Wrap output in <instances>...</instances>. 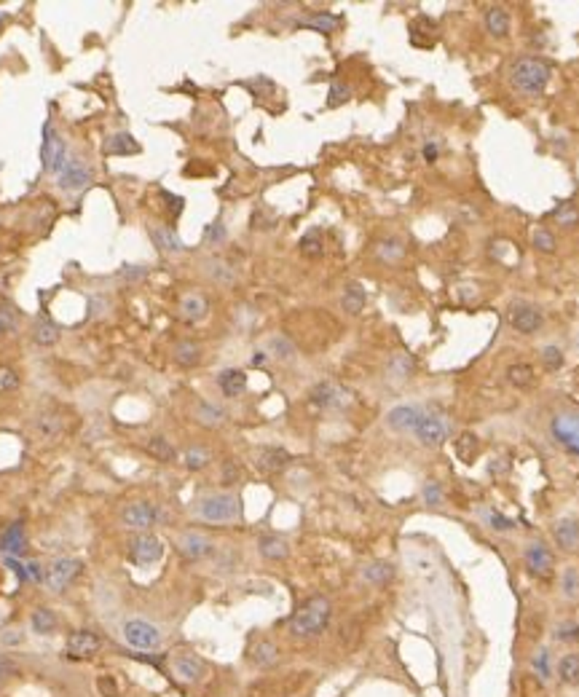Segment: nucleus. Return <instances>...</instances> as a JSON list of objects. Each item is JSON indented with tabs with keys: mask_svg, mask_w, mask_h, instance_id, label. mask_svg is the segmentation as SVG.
Masks as SVG:
<instances>
[{
	"mask_svg": "<svg viewBox=\"0 0 579 697\" xmlns=\"http://www.w3.org/2000/svg\"><path fill=\"white\" fill-rule=\"evenodd\" d=\"M330 614H333L330 601H328V598H322V595H314V598H309L303 607L290 617V633H292V636H298V638H312V636H319L322 630L328 628Z\"/></svg>",
	"mask_w": 579,
	"mask_h": 697,
	"instance_id": "obj_1",
	"label": "nucleus"
},
{
	"mask_svg": "<svg viewBox=\"0 0 579 697\" xmlns=\"http://www.w3.org/2000/svg\"><path fill=\"white\" fill-rule=\"evenodd\" d=\"M510 78H513L515 89H520L523 94H542L544 86L550 84V65L544 59L526 57V59H518L510 68Z\"/></svg>",
	"mask_w": 579,
	"mask_h": 697,
	"instance_id": "obj_2",
	"label": "nucleus"
},
{
	"mask_svg": "<svg viewBox=\"0 0 579 697\" xmlns=\"http://www.w3.org/2000/svg\"><path fill=\"white\" fill-rule=\"evenodd\" d=\"M199 515L209 523H228L242 515V502L234 494H212L201 499Z\"/></svg>",
	"mask_w": 579,
	"mask_h": 697,
	"instance_id": "obj_3",
	"label": "nucleus"
},
{
	"mask_svg": "<svg viewBox=\"0 0 579 697\" xmlns=\"http://www.w3.org/2000/svg\"><path fill=\"white\" fill-rule=\"evenodd\" d=\"M41 161H44V169L51 172V175H59L65 169L67 164V145L65 140L54 132L51 124L44 126V145H41Z\"/></svg>",
	"mask_w": 579,
	"mask_h": 697,
	"instance_id": "obj_4",
	"label": "nucleus"
},
{
	"mask_svg": "<svg viewBox=\"0 0 579 697\" xmlns=\"http://www.w3.org/2000/svg\"><path fill=\"white\" fill-rule=\"evenodd\" d=\"M124 638H126L129 647L145 652V649H156L158 641H161V633H158L156 625H151L145 620H129L124 625Z\"/></svg>",
	"mask_w": 579,
	"mask_h": 697,
	"instance_id": "obj_5",
	"label": "nucleus"
},
{
	"mask_svg": "<svg viewBox=\"0 0 579 697\" xmlns=\"http://www.w3.org/2000/svg\"><path fill=\"white\" fill-rule=\"evenodd\" d=\"M312 403L325 408V410H338V408H346V405L352 403V394L343 386H338V383L322 381L312 389Z\"/></svg>",
	"mask_w": 579,
	"mask_h": 697,
	"instance_id": "obj_6",
	"label": "nucleus"
},
{
	"mask_svg": "<svg viewBox=\"0 0 579 697\" xmlns=\"http://www.w3.org/2000/svg\"><path fill=\"white\" fill-rule=\"evenodd\" d=\"M81 571V561H75V558H59V561H54L48 566V571H46V587L48 590H54V593H59V590H65L70 582H73V577Z\"/></svg>",
	"mask_w": 579,
	"mask_h": 697,
	"instance_id": "obj_7",
	"label": "nucleus"
},
{
	"mask_svg": "<svg viewBox=\"0 0 579 697\" xmlns=\"http://www.w3.org/2000/svg\"><path fill=\"white\" fill-rule=\"evenodd\" d=\"M62 191H84L91 182V169L81 164V158H67L65 169L57 175Z\"/></svg>",
	"mask_w": 579,
	"mask_h": 697,
	"instance_id": "obj_8",
	"label": "nucleus"
},
{
	"mask_svg": "<svg viewBox=\"0 0 579 697\" xmlns=\"http://www.w3.org/2000/svg\"><path fill=\"white\" fill-rule=\"evenodd\" d=\"M129 555H132V561L140 563V566H151V563H156L158 558L164 555L161 540L145 531V534H140V537L132 542V550H129Z\"/></svg>",
	"mask_w": 579,
	"mask_h": 697,
	"instance_id": "obj_9",
	"label": "nucleus"
},
{
	"mask_svg": "<svg viewBox=\"0 0 579 697\" xmlns=\"http://www.w3.org/2000/svg\"><path fill=\"white\" fill-rule=\"evenodd\" d=\"M102 649V641L99 636H94L91 630H75L70 638H67V654L81 660V657H94V654Z\"/></svg>",
	"mask_w": 579,
	"mask_h": 697,
	"instance_id": "obj_10",
	"label": "nucleus"
},
{
	"mask_svg": "<svg viewBox=\"0 0 579 697\" xmlns=\"http://www.w3.org/2000/svg\"><path fill=\"white\" fill-rule=\"evenodd\" d=\"M510 322H513V327L518 333H536L539 330V325H542V314H539V309L534 306H529V303H515L513 312H510Z\"/></svg>",
	"mask_w": 579,
	"mask_h": 697,
	"instance_id": "obj_11",
	"label": "nucleus"
},
{
	"mask_svg": "<svg viewBox=\"0 0 579 697\" xmlns=\"http://www.w3.org/2000/svg\"><path fill=\"white\" fill-rule=\"evenodd\" d=\"M526 566H529V571L536 574V577H550L553 574V553L544 547V544H531L529 550H526Z\"/></svg>",
	"mask_w": 579,
	"mask_h": 697,
	"instance_id": "obj_12",
	"label": "nucleus"
},
{
	"mask_svg": "<svg viewBox=\"0 0 579 697\" xmlns=\"http://www.w3.org/2000/svg\"><path fill=\"white\" fill-rule=\"evenodd\" d=\"M419 419H421V410H419V408H413V405H397V408L389 410L386 424L395 429V432H413L416 424H419Z\"/></svg>",
	"mask_w": 579,
	"mask_h": 697,
	"instance_id": "obj_13",
	"label": "nucleus"
},
{
	"mask_svg": "<svg viewBox=\"0 0 579 697\" xmlns=\"http://www.w3.org/2000/svg\"><path fill=\"white\" fill-rule=\"evenodd\" d=\"M413 432H416V437L421 440L424 446H440L446 440V424L437 416H421Z\"/></svg>",
	"mask_w": 579,
	"mask_h": 697,
	"instance_id": "obj_14",
	"label": "nucleus"
},
{
	"mask_svg": "<svg viewBox=\"0 0 579 697\" xmlns=\"http://www.w3.org/2000/svg\"><path fill=\"white\" fill-rule=\"evenodd\" d=\"M180 553L188 558V561H199V558H207L212 553V542L207 540L204 534H196V531H188L180 537Z\"/></svg>",
	"mask_w": 579,
	"mask_h": 697,
	"instance_id": "obj_15",
	"label": "nucleus"
},
{
	"mask_svg": "<svg viewBox=\"0 0 579 697\" xmlns=\"http://www.w3.org/2000/svg\"><path fill=\"white\" fill-rule=\"evenodd\" d=\"M156 507L153 504H145V502H137L132 507H126L124 510V523L129 526V528H140V531H145V528H151L153 523H156Z\"/></svg>",
	"mask_w": 579,
	"mask_h": 697,
	"instance_id": "obj_16",
	"label": "nucleus"
},
{
	"mask_svg": "<svg viewBox=\"0 0 579 697\" xmlns=\"http://www.w3.org/2000/svg\"><path fill=\"white\" fill-rule=\"evenodd\" d=\"M172 671H175V676H178L180 681L193 684V681H199L201 676H204V662L196 654H178L172 660Z\"/></svg>",
	"mask_w": 579,
	"mask_h": 697,
	"instance_id": "obj_17",
	"label": "nucleus"
},
{
	"mask_svg": "<svg viewBox=\"0 0 579 697\" xmlns=\"http://www.w3.org/2000/svg\"><path fill=\"white\" fill-rule=\"evenodd\" d=\"M553 435H556V440L566 450H571V453H579V427L574 424V421H571V419H566V416H558L556 421H553Z\"/></svg>",
	"mask_w": 579,
	"mask_h": 697,
	"instance_id": "obj_18",
	"label": "nucleus"
},
{
	"mask_svg": "<svg viewBox=\"0 0 579 697\" xmlns=\"http://www.w3.org/2000/svg\"><path fill=\"white\" fill-rule=\"evenodd\" d=\"M218 383H220V392H223L225 397H239V394H245L247 389V376L245 370L228 367V370H223L218 376Z\"/></svg>",
	"mask_w": 579,
	"mask_h": 697,
	"instance_id": "obj_19",
	"label": "nucleus"
},
{
	"mask_svg": "<svg viewBox=\"0 0 579 697\" xmlns=\"http://www.w3.org/2000/svg\"><path fill=\"white\" fill-rule=\"evenodd\" d=\"M105 153H111V156H134V153H140V145L129 132H118V135L108 137Z\"/></svg>",
	"mask_w": 579,
	"mask_h": 697,
	"instance_id": "obj_20",
	"label": "nucleus"
},
{
	"mask_svg": "<svg viewBox=\"0 0 579 697\" xmlns=\"http://www.w3.org/2000/svg\"><path fill=\"white\" fill-rule=\"evenodd\" d=\"M24 547H27V540H24V528L19 523H14V526H8L6 531H3V537H0V550L3 553H8L11 558L14 555H19Z\"/></svg>",
	"mask_w": 579,
	"mask_h": 697,
	"instance_id": "obj_21",
	"label": "nucleus"
},
{
	"mask_svg": "<svg viewBox=\"0 0 579 697\" xmlns=\"http://www.w3.org/2000/svg\"><path fill=\"white\" fill-rule=\"evenodd\" d=\"M151 239L161 252H182V242L178 239V233L169 225H153L151 228Z\"/></svg>",
	"mask_w": 579,
	"mask_h": 697,
	"instance_id": "obj_22",
	"label": "nucleus"
},
{
	"mask_svg": "<svg viewBox=\"0 0 579 697\" xmlns=\"http://www.w3.org/2000/svg\"><path fill=\"white\" fill-rule=\"evenodd\" d=\"M556 542L563 550L579 547V520H560L556 526Z\"/></svg>",
	"mask_w": 579,
	"mask_h": 697,
	"instance_id": "obj_23",
	"label": "nucleus"
},
{
	"mask_svg": "<svg viewBox=\"0 0 579 697\" xmlns=\"http://www.w3.org/2000/svg\"><path fill=\"white\" fill-rule=\"evenodd\" d=\"M341 306H343V312H349V314H359L362 306H365V290H362V285L349 282V285L343 287V295H341Z\"/></svg>",
	"mask_w": 579,
	"mask_h": 697,
	"instance_id": "obj_24",
	"label": "nucleus"
},
{
	"mask_svg": "<svg viewBox=\"0 0 579 697\" xmlns=\"http://www.w3.org/2000/svg\"><path fill=\"white\" fill-rule=\"evenodd\" d=\"M486 27H488L491 35L504 38V35L510 32V17H507V11H504V8H499V6L488 8V14H486Z\"/></svg>",
	"mask_w": 579,
	"mask_h": 697,
	"instance_id": "obj_25",
	"label": "nucleus"
},
{
	"mask_svg": "<svg viewBox=\"0 0 579 697\" xmlns=\"http://www.w3.org/2000/svg\"><path fill=\"white\" fill-rule=\"evenodd\" d=\"M258 550H260V555L268 558V561H282V558H287V542L279 540V537H260L258 542Z\"/></svg>",
	"mask_w": 579,
	"mask_h": 697,
	"instance_id": "obj_26",
	"label": "nucleus"
},
{
	"mask_svg": "<svg viewBox=\"0 0 579 697\" xmlns=\"http://www.w3.org/2000/svg\"><path fill=\"white\" fill-rule=\"evenodd\" d=\"M558 676L563 684L569 687H577L579 684V654H563L560 662H558Z\"/></svg>",
	"mask_w": 579,
	"mask_h": 697,
	"instance_id": "obj_27",
	"label": "nucleus"
},
{
	"mask_svg": "<svg viewBox=\"0 0 579 697\" xmlns=\"http://www.w3.org/2000/svg\"><path fill=\"white\" fill-rule=\"evenodd\" d=\"M287 461H290V453L282 448L260 450V459H258V464H260L266 472H279L282 467H287Z\"/></svg>",
	"mask_w": 579,
	"mask_h": 697,
	"instance_id": "obj_28",
	"label": "nucleus"
},
{
	"mask_svg": "<svg viewBox=\"0 0 579 697\" xmlns=\"http://www.w3.org/2000/svg\"><path fill=\"white\" fill-rule=\"evenodd\" d=\"M180 312H182L185 319H191V322L201 319V316L207 314V300H204V295H196V293L185 295V298L180 300Z\"/></svg>",
	"mask_w": 579,
	"mask_h": 697,
	"instance_id": "obj_29",
	"label": "nucleus"
},
{
	"mask_svg": "<svg viewBox=\"0 0 579 697\" xmlns=\"http://www.w3.org/2000/svg\"><path fill=\"white\" fill-rule=\"evenodd\" d=\"M276 660H279L276 644H271V641H258V644L252 647V662H255V665L268 668V665H274Z\"/></svg>",
	"mask_w": 579,
	"mask_h": 697,
	"instance_id": "obj_30",
	"label": "nucleus"
},
{
	"mask_svg": "<svg viewBox=\"0 0 579 697\" xmlns=\"http://www.w3.org/2000/svg\"><path fill=\"white\" fill-rule=\"evenodd\" d=\"M32 338H35V343H41V346H51V343L59 341V327H57L51 319H38V322H35V330H32Z\"/></svg>",
	"mask_w": 579,
	"mask_h": 697,
	"instance_id": "obj_31",
	"label": "nucleus"
},
{
	"mask_svg": "<svg viewBox=\"0 0 579 697\" xmlns=\"http://www.w3.org/2000/svg\"><path fill=\"white\" fill-rule=\"evenodd\" d=\"M175 360L180 365H185V367H191V365H196L201 360V349L193 341H180L178 346H175Z\"/></svg>",
	"mask_w": 579,
	"mask_h": 697,
	"instance_id": "obj_32",
	"label": "nucleus"
},
{
	"mask_svg": "<svg viewBox=\"0 0 579 697\" xmlns=\"http://www.w3.org/2000/svg\"><path fill=\"white\" fill-rule=\"evenodd\" d=\"M145 450L153 456V459H158V461H175V448H172V443L169 440H164V437H151L148 440V446H145Z\"/></svg>",
	"mask_w": 579,
	"mask_h": 697,
	"instance_id": "obj_33",
	"label": "nucleus"
},
{
	"mask_svg": "<svg viewBox=\"0 0 579 697\" xmlns=\"http://www.w3.org/2000/svg\"><path fill=\"white\" fill-rule=\"evenodd\" d=\"M392 574H395V569H392L389 563H370V566H365V569H362V577H365L368 582H373V585H383V582H389V580H392Z\"/></svg>",
	"mask_w": 579,
	"mask_h": 697,
	"instance_id": "obj_34",
	"label": "nucleus"
},
{
	"mask_svg": "<svg viewBox=\"0 0 579 697\" xmlns=\"http://www.w3.org/2000/svg\"><path fill=\"white\" fill-rule=\"evenodd\" d=\"M30 622H32L35 633H44V636L54 633V628H57V617H54L51 609H35L32 617H30Z\"/></svg>",
	"mask_w": 579,
	"mask_h": 697,
	"instance_id": "obj_35",
	"label": "nucleus"
},
{
	"mask_svg": "<svg viewBox=\"0 0 579 697\" xmlns=\"http://www.w3.org/2000/svg\"><path fill=\"white\" fill-rule=\"evenodd\" d=\"M303 27H312V30H316V32H325V35H330L333 32L335 27H338V17L335 14H314V17H309V19H303Z\"/></svg>",
	"mask_w": 579,
	"mask_h": 697,
	"instance_id": "obj_36",
	"label": "nucleus"
},
{
	"mask_svg": "<svg viewBox=\"0 0 579 697\" xmlns=\"http://www.w3.org/2000/svg\"><path fill=\"white\" fill-rule=\"evenodd\" d=\"M507 379H510V383H515V386H531L534 383V367L531 365H526V362H518V365H513L510 370H507Z\"/></svg>",
	"mask_w": 579,
	"mask_h": 697,
	"instance_id": "obj_37",
	"label": "nucleus"
},
{
	"mask_svg": "<svg viewBox=\"0 0 579 697\" xmlns=\"http://www.w3.org/2000/svg\"><path fill=\"white\" fill-rule=\"evenodd\" d=\"M301 252L309 255V258H319L325 252V245H322V231L319 228H312L303 239H301Z\"/></svg>",
	"mask_w": 579,
	"mask_h": 697,
	"instance_id": "obj_38",
	"label": "nucleus"
},
{
	"mask_svg": "<svg viewBox=\"0 0 579 697\" xmlns=\"http://www.w3.org/2000/svg\"><path fill=\"white\" fill-rule=\"evenodd\" d=\"M35 427H38L41 437H46V440H54V437H59V432H62L59 416H51V413H44V416H38Z\"/></svg>",
	"mask_w": 579,
	"mask_h": 697,
	"instance_id": "obj_39",
	"label": "nucleus"
},
{
	"mask_svg": "<svg viewBox=\"0 0 579 697\" xmlns=\"http://www.w3.org/2000/svg\"><path fill=\"white\" fill-rule=\"evenodd\" d=\"M266 346H268V352H271L274 357H279V360H290V357L295 354V346H292L285 336H271Z\"/></svg>",
	"mask_w": 579,
	"mask_h": 697,
	"instance_id": "obj_40",
	"label": "nucleus"
},
{
	"mask_svg": "<svg viewBox=\"0 0 579 697\" xmlns=\"http://www.w3.org/2000/svg\"><path fill=\"white\" fill-rule=\"evenodd\" d=\"M456 453H459V459H462L464 464H472V459H475V453H477V437L462 435V437L456 440Z\"/></svg>",
	"mask_w": 579,
	"mask_h": 697,
	"instance_id": "obj_41",
	"label": "nucleus"
},
{
	"mask_svg": "<svg viewBox=\"0 0 579 697\" xmlns=\"http://www.w3.org/2000/svg\"><path fill=\"white\" fill-rule=\"evenodd\" d=\"M556 223L563 225V228H574L579 225V209L577 204H560V209H556Z\"/></svg>",
	"mask_w": 579,
	"mask_h": 697,
	"instance_id": "obj_42",
	"label": "nucleus"
},
{
	"mask_svg": "<svg viewBox=\"0 0 579 697\" xmlns=\"http://www.w3.org/2000/svg\"><path fill=\"white\" fill-rule=\"evenodd\" d=\"M182 464H185L188 470H204V467L209 464V453L204 448H188L182 453Z\"/></svg>",
	"mask_w": 579,
	"mask_h": 697,
	"instance_id": "obj_43",
	"label": "nucleus"
},
{
	"mask_svg": "<svg viewBox=\"0 0 579 697\" xmlns=\"http://www.w3.org/2000/svg\"><path fill=\"white\" fill-rule=\"evenodd\" d=\"M349 97H352V89H349L346 84H341V81H333V84H330V91H328V108L343 105Z\"/></svg>",
	"mask_w": 579,
	"mask_h": 697,
	"instance_id": "obj_44",
	"label": "nucleus"
},
{
	"mask_svg": "<svg viewBox=\"0 0 579 697\" xmlns=\"http://www.w3.org/2000/svg\"><path fill=\"white\" fill-rule=\"evenodd\" d=\"M196 416H199L201 424H220L223 421V410L218 408V405H209V403H199V410H196Z\"/></svg>",
	"mask_w": 579,
	"mask_h": 697,
	"instance_id": "obj_45",
	"label": "nucleus"
},
{
	"mask_svg": "<svg viewBox=\"0 0 579 697\" xmlns=\"http://www.w3.org/2000/svg\"><path fill=\"white\" fill-rule=\"evenodd\" d=\"M560 587H563V595H566V598H577L579 595L577 569H566V571H563V577H560Z\"/></svg>",
	"mask_w": 579,
	"mask_h": 697,
	"instance_id": "obj_46",
	"label": "nucleus"
},
{
	"mask_svg": "<svg viewBox=\"0 0 579 697\" xmlns=\"http://www.w3.org/2000/svg\"><path fill=\"white\" fill-rule=\"evenodd\" d=\"M402 245L397 242V239H383L379 245V255L383 258V260H389V263H395V260H400L402 258Z\"/></svg>",
	"mask_w": 579,
	"mask_h": 697,
	"instance_id": "obj_47",
	"label": "nucleus"
},
{
	"mask_svg": "<svg viewBox=\"0 0 579 697\" xmlns=\"http://www.w3.org/2000/svg\"><path fill=\"white\" fill-rule=\"evenodd\" d=\"M207 271H209V276L212 279H218V282H223V285H231L236 276H234V271L228 269L225 263H220V260H212V263H207Z\"/></svg>",
	"mask_w": 579,
	"mask_h": 697,
	"instance_id": "obj_48",
	"label": "nucleus"
},
{
	"mask_svg": "<svg viewBox=\"0 0 579 697\" xmlns=\"http://www.w3.org/2000/svg\"><path fill=\"white\" fill-rule=\"evenodd\" d=\"M534 247L542 252H556V236L547 228H539L534 233Z\"/></svg>",
	"mask_w": 579,
	"mask_h": 697,
	"instance_id": "obj_49",
	"label": "nucleus"
},
{
	"mask_svg": "<svg viewBox=\"0 0 579 697\" xmlns=\"http://www.w3.org/2000/svg\"><path fill=\"white\" fill-rule=\"evenodd\" d=\"M542 362H544V367H547V370H558V367L563 365V354H560V349H558V346H547V349L542 352Z\"/></svg>",
	"mask_w": 579,
	"mask_h": 697,
	"instance_id": "obj_50",
	"label": "nucleus"
},
{
	"mask_svg": "<svg viewBox=\"0 0 579 697\" xmlns=\"http://www.w3.org/2000/svg\"><path fill=\"white\" fill-rule=\"evenodd\" d=\"M534 668L542 678H550V652H547V649H539V652H536Z\"/></svg>",
	"mask_w": 579,
	"mask_h": 697,
	"instance_id": "obj_51",
	"label": "nucleus"
},
{
	"mask_svg": "<svg viewBox=\"0 0 579 697\" xmlns=\"http://www.w3.org/2000/svg\"><path fill=\"white\" fill-rule=\"evenodd\" d=\"M558 641H579V622H569V625H560L556 633Z\"/></svg>",
	"mask_w": 579,
	"mask_h": 697,
	"instance_id": "obj_52",
	"label": "nucleus"
},
{
	"mask_svg": "<svg viewBox=\"0 0 579 697\" xmlns=\"http://www.w3.org/2000/svg\"><path fill=\"white\" fill-rule=\"evenodd\" d=\"M424 499H426V504H440V502H443L440 486H437V483H426V486H424Z\"/></svg>",
	"mask_w": 579,
	"mask_h": 697,
	"instance_id": "obj_53",
	"label": "nucleus"
},
{
	"mask_svg": "<svg viewBox=\"0 0 579 697\" xmlns=\"http://www.w3.org/2000/svg\"><path fill=\"white\" fill-rule=\"evenodd\" d=\"M17 383H19V379L11 367H0V389H14Z\"/></svg>",
	"mask_w": 579,
	"mask_h": 697,
	"instance_id": "obj_54",
	"label": "nucleus"
},
{
	"mask_svg": "<svg viewBox=\"0 0 579 697\" xmlns=\"http://www.w3.org/2000/svg\"><path fill=\"white\" fill-rule=\"evenodd\" d=\"M488 523L493 526V528H499V531H510L513 528L515 523L510 520V517H504V515H499V513H491L488 515Z\"/></svg>",
	"mask_w": 579,
	"mask_h": 697,
	"instance_id": "obj_55",
	"label": "nucleus"
},
{
	"mask_svg": "<svg viewBox=\"0 0 579 697\" xmlns=\"http://www.w3.org/2000/svg\"><path fill=\"white\" fill-rule=\"evenodd\" d=\"M392 373H397L400 379H405L410 373V360L408 357H397V360L392 362Z\"/></svg>",
	"mask_w": 579,
	"mask_h": 697,
	"instance_id": "obj_56",
	"label": "nucleus"
},
{
	"mask_svg": "<svg viewBox=\"0 0 579 697\" xmlns=\"http://www.w3.org/2000/svg\"><path fill=\"white\" fill-rule=\"evenodd\" d=\"M223 236H225L223 223H212L207 228V239H209V242H223Z\"/></svg>",
	"mask_w": 579,
	"mask_h": 697,
	"instance_id": "obj_57",
	"label": "nucleus"
},
{
	"mask_svg": "<svg viewBox=\"0 0 579 697\" xmlns=\"http://www.w3.org/2000/svg\"><path fill=\"white\" fill-rule=\"evenodd\" d=\"M14 325V312L11 309H0V333H6Z\"/></svg>",
	"mask_w": 579,
	"mask_h": 697,
	"instance_id": "obj_58",
	"label": "nucleus"
},
{
	"mask_svg": "<svg viewBox=\"0 0 579 697\" xmlns=\"http://www.w3.org/2000/svg\"><path fill=\"white\" fill-rule=\"evenodd\" d=\"M27 577L30 580H41L44 574H41V566L38 563H27Z\"/></svg>",
	"mask_w": 579,
	"mask_h": 697,
	"instance_id": "obj_59",
	"label": "nucleus"
},
{
	"mask_svg": "<svg viewBox=\"0 0 579 697\" xmlns=\"http://www.w3.org/2000/svg\"><path fill=\"white\" fill-rule=\"evenodd\" d=\"M424 158H426V161H435V158H437V145H435V142H429V145L424 148Z\"/></svg>",
	"mask_w": 579,
	"mask_h": 697,
	"instance_id": "obj_60",
	"label": "nucleus"
},
{
	"mask_svg": "<svg viewBox=\"0 0 579 697\" xmlns=\"http://www.w3.org/2000/svg\"><path fill=\"white\" fill-rule=\"evenodd\" d=\"M6 676H8V662H6L3 657H0V684L6 681Z\"/></svg>",
	"mask_w": 579,
	"mask_h": 697,
	"instance_id": "obj_61",
	"label": "nucleus"
},
{
	"mask_svg": "<svg viewBox=\"0 0 579 697\" xmlns=\"http://www.w3.org/2000/svg\"><path fill=\"white\" fill-rule=\"evenodd\" d=\"M266 362V352H255V357H252V365H263Z\"/></svg>",
	"mask_w": 579,
	"mask_h": 697,
	"instance_id": "obj_62",
	"label": "nucleus"
}]
</instances>
